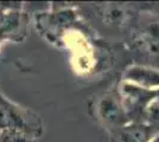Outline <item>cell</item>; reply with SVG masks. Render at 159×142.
I'll use <instances>...</instances> for the list:
<instances>
[{
  "instance_id": "1",
  "label": "cell",
  "mask_w": 159,
  "mask_h": 142,
  "mask_svg": "<svg viewBox=\"0 0 159 142\" xmlns=\"http://www.w3.org/2000/svg\"><path fill=\"white\" fill-rule=\"evenodd\" d=\"M121 94H122V107L128 117L132 113L135 111L144 113L147 103L152 100V97L156 94V90L152 91L127 82L122 84Z\"/></svg>"
},
{
  "instance_id": "2",
  "label": "cell",
  "mask_w": 159,
  "mask_h": 142,
  "mask_svg": "<svg viewBox=\"0 0 159 142\" xmlns=\"http://www.w3.org/2000/svg\"><path fill=\"white\" fill-rule=\"evenodd\" d=\"M124 78L129 83L151 90L159 88V70L141 65H133L126 70Z\"/></svg>"
},
{
  "instance_id": "3",
  "label": "cell",
  "mask_w": 159,
  "mask_h": 142,
  "mask_svg": "<svg viewBox=\"0 0 159 142\" xmlns=\"http://www.w3.org/2000/svg\"><path fill=\"white\" fill-rule=\"evenodd\" d=\"M99 111L101 117L108 123L115 126H125L127 121V115L122 104L115 97L106 96L100 101Z\"/></svg>"
},
{
  "instance_id": "4",
  "label": "cell",
  "mask_w": 159,
  "mask_h": 142,
  "mask_svg": "<svg viewBox=\"0 0 159 142\" xmlns=\"http://www.w3.org/2000/svg\"><path fill=\"white\" fill-rule=\"evenodd\" d=\"M139 52L148 58H159V24H151L135 41Z\"/></svg>"
},
{
  "instance_id": "5",
  "label": "cell",
  "mask_w": 159,
  "mask_h": 142,
  "mask_svg": "<svg viewBox=\"0 0 159 142\" xmlns=\"http://www.w3.org/2000/svg\"><path fill=\"white\" fill-rule=\"evenodd\" d=\"M153 128L145 123L125 124L121 129V142H148Z\"/></svg>"
},
{
  "instance_id": "6",
  "label": "cell",
  "mask_w": 159,
  "mask_h": 142,
  "mask_svg": "<svg viewBox=\"0 0 159 142\" xmlns=\"http://www.w3.org/2000/svg\"><path fill=\"white\" fill-rule=\"evenodd\" d=\"M144 114L150 127L159 128V89L156 90V94L152 97V100L147 103Z\"/></svg>"
},
{
  "instance_id": "7",
  "label": "cell",
  "mask_w": 159,
  "mask_h": 142,
  "mask_svg": "<svg viewBox=\"0 0 159 142\" xmlns=\"http://www.w3.org/2000/svg\"><path fill=\"white\" fill-rule=\"evenodd\" d=\"M0 142H33L26 133L17 129H5L0 134Z\"/></svg>"
},
{
  "instance_id": "8",
  "label": "cell",
  "mask_w": 159,
  "mask_h": 142,
  "mask_svg": "<svg viewBox=\"0 0 159 142\" xmlns=\"http://www.w3.org/2000/svg\"><path fill=\"white\" fill-rule=\"evenodd\" d=\"M60 17L61 18H64V17H66V12H63V13H60ZM61 23H62V24H66V19H61Z\"/></svg>"
}]
</instances>
